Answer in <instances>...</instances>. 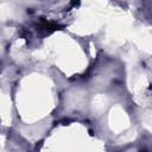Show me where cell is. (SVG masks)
<instances>
[{
  "instance_id": "6da1fadb",
  "label": "cell",
  "mask_w": 152,
  "mask_h": 152,
  "mask_svg": "<svg viewBox=\"0 0 152 152\" xmlns=\"http://www.w3.org/2000/svg\"><path fill=\"white\" fill-rule=\"evenodd\" d=\"M60 27L61 26L58 24L53 23V22H46V20L41 22V29L46 30V31H56V30H60Z\"/></svg>"
}]
</instances>
